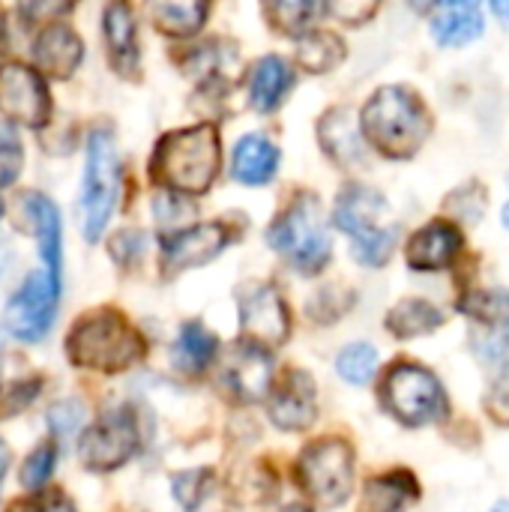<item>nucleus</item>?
Instances as JSON below:
<instances>
[{
    "label": "nucleus",
    "instance_id": "393cba45",
    "mask_svg": "<svg viewBox=\"0 0 509 512\" xmlns=\"http://www.w3.org/2000/svg\"><path fill=\"white\" fill-rule=\"evenodd\" d=\"M420 498V486L408 471H390L366 483L360 512H405L411 501Z\"/></svg>",
    "mask_w": 509,
    "mask_h": 512
},
{
    "label": "nucleus",
    "instance_id": "79ce46f5",
    "mask_svg": "<svg viewBox=\"0 0 509 512\" xmlns=\"http://www.w3.org/2000/svg\"><path fill=\"white\" fill-rule=\"evenodd\" d=\"M12 261H15L12 246H9V240H3V237H0V276L12 267Z\"/></svg>",
    "mask_w": 509,
    "mask_h": 512
},
{
    "label": "nucleus",
    "instance_id": "ea45409f",
    "mask_svg": "<svg viewBox=\"0 0 509 512\" xmlns=\"http://www.w3.org/2000/svg\"><path fill=\"white\" fill-rule=\"evenodd\" d=\"M153 210H156V219H159L162 225L171 222V228H177V231H180V225H186V219H189V213H192V207L183 204V198H180L177 192L159 195L156 204H153Z\"/></svg>",
    "mask_w": 509,
    "mask_h": 512
},
{
    "label": "nucleus",
    "instance_id": "dca6fc26",
    "mask_svg": "<svg viewBox=\"0 0 509 512\" xmlns=\"http://www.w3.org/2000/svg\"><path fill=\"white\" fill-rule=\"evenodd\" d=\"M318 399H315V381L306 372H288L279 384V390L270 396V420L285 432H303L315 423Z\"/></svg>",
    "mask_w": 509,
    "mask_h": 512
},
{
    "label": "nucleus",
    "instance_id": "2eb2a0df",
    "mask_svg": "<svg viewBox=\"0 0 509 512\" xmlns=\"http://www.w3.org/2000/svg\"><path fill=\"white\" fill-rule=\"evenodd\" d=\"M465 249V237L453 222H429L426 228H420L405 249L408 267L420 270V273H438L447 270Z\"/></svg>",
    "mask_w": 509,
    "mask_h": 512
},
{
    "label": "nucleus",
    "instance_id": "ddd939ff",
    "mask_svg": "<svg viewBox=\"0 0 509 512\" xmlns=\"http://www.w3.org/2000/svg\"><path fill=\"white\" fill-rule=\"evenodd\" d=\"M459 309L477 324L474 348L483 360H504L509 354V291H471Z\"/></svg>",
    "mask_w": 509,
    "mask_h": 512
},
{
    "label": "nucleus",
    "instance_id": "aec40b11",
    "mask_svg": "<svg viewBox=\"0 0 509 512\" xmlns=\"http://www.w3.org/2000/svg\"><path fill=\"white\" fill-rule=\"evenodd\" d=\"M84 57V45L78 33L66 24H48L33 42L36 66L51 78H69Z\"/></svg>",
    "mask_w": 509,
    "mask_h": 512
},
{
    "label": "nucleus",
    "instance_id": "a878e982",
    "mask_svg": "<svg viewBox=\"0 0 509 512\" xmlns=\"http://www.w3.org/2000/svg\"><path fill=\"white\" fill-rule=\"evenodd\" d=\"M294 87V72L291 66L270 54V57H261L255 72H252V81H249V99L258 111H276L282 105V99L288 96V90Z\"/></svg>",
    "mask_w": 509,
    "mask_h": 512
},
{
    "label": "nucleus",
    "instance_id": "9b49d317",
    "mask_svg": "<svg viewBox=\"0 0 509 512\" xmlns=\"http://www.w3.org/2000/svg\"><path fill=\"white\" fill-rule=\"evenodd\" d=\"M138 450V426L129 411L108 414L78 441V459L87 471H117Z\"/></svg>",
    "mask_w": 509,
    "mask_h": 512
},
{
    "label": "nucleus",
    "instance_id": "39448f33",
    "mask_svg": "<svg viewBox=\"0 0 509 512\" xmlns=\"http://www.w3.org/2000/svg\"><path fill=\"white\" fill-rule=\"evenodd\" d=\"M270 246L303 273H318L330 261V231L318 198L300 195L270 228Z\"/></svg>",
    "mask_w": 509,
    "mask_h": 512
},
{
    "label": "nucleus",
    "instance_id": "a18cd8bd",
    "mask_svg": "<svg viewBox=\"0 0 509 512\" xmlns=\"http://www.w3.org/2000/svg\"><path fill=\"white\" fill-rule=\"evenodd\" d=\"M6 471H9V450H6V444L0 441V480L6 477Z\"/></svg>",
    "mask_w": 509,
    "mask_h": 512
},
{
    "label": "nucleus",
    "instance_id": "c03bdc74",
    "mask_svg": "<svg viewBox=\"0 0 509 512\" xmlns=\"http://www.w3.org/2000/svg\"><path fill=\"white\" fill-rule=\"evenodd\" d=\"M48 512H75V510H72V504H69L66 498H54V501L48 504Z\"/></svg>",
    "mask_w": 509,
    "mask_h": 512
},
{
    "label": "nucleus",
    "instance_id": "f257e3e1",
    "mask_svg": "<svg viewBox=\"0 0 509 512\" xmlns=\"http://www.w3.org/2000/svg\"><path fill=\"white\" fill-rule=\"evenodd\" d=\"M432 132V114L426 102L402 84H390L372 93L360 114V135L387 159H411Z\"/></svg>",
    "mask_w": 509,
    "mask_h": 512
},
{
    "label": "nucleus",
    "instance_id": "f704fd0d",
    "mask_svg": "<svg viewBox=\"0 0 509 512\" xmlns=\"http://www.w3.org/2000/svg\"><path fill=\"white\" fill-rule=\"evenodd\" d=\"M54 459H57L54 444H42V447H36V450L27 456L24 468H21V483H24L27 489H42V486L48 483L51 471H54Z\"/></svg>",
    "mask_w": 509,
    "mask_h": 512
},
{
    "label": "nucleus",
    "instance_id": "c85d7f7f",
    "mask_svg": "<svg viewBox=\"0 0 509 512\" xmlns=\"http://www.w3.org/2000/svg\"><path fill=\"white\" fill-rule=\"evenodd\" d=\"M345 60V42L330 30H306L297 45V63L306 72H330Z\"/></svg>",
    "mask_w": 509,
    "mask_h": 512
},
{
    "label": "nucleus",
    "instance_id": "cd10ccee",
    "mask_svg": "<svg viewBox=\"0 0 509 512\" xmlns=\"http://www.w3.org/2000/svg\"><path fill=\"white\" fill-rule=\"evenodd\" d=\"M444 324L441 309H435L429 300H402L387 312V330L396 339H417V336H429Z\"/></svg>",
    "mask_w": 509,
    "mask_h": 512
},
{
    "label": "nucleus",
    "instance_id": "37998d69",
    "mask_svg": "<svg viewBox=\"0 0 509 512\" xmlns=\"http://www.w3.org/2000/svg\"><path fill=\"white\" fill-rule=\"evenodd\" d=\"M492 3V12L498 15V21L509 30V0H489Z\"/></svg>",
    "mask_w": 509,
    "mask_h": 512
},
{
    "label": "nucleus",
    "instance_id": "864d4df0",
    "mask_svg": "<svg viewBox=\"0 0 509 512\" xmlns=\"http://www.w3.org/2000/svg\"><path fill=\"white\" fill-rule=\"evenodd\" d=\"M0 216H3V201H0Z\"/></svg>",
    "mask_w": 509,
    "mask_h": 512
},
{
    "label": "nucleus",
    "instance_id": "4c0bfd02",
    "mask_svg": "<svg viewBox=\"0 0 509 512\" xmlns=\"http://www.w3.org/2000/svg\"><path fill=\"white\" fill-rule=\"evenodd\" d=\"M84 423V405L81 402H60L48 411V426L54 435H72Z\"/></svg>",
    "mask_w": 509,
    "mask_h": 512
},
{
    "label": "nucleus",
    "instance_id": "58836bf2",
    "mask_svg": "<svg viewBox=\"0 0 509 512\" xmlns=\"http://www.w3.org/2000/svg\"><path fill=\"white\" fill-rule=\"evenodd\" d=\"M381 0H330V12L345 24H366L378 12Z\"/></svg>",
    "mask_w": 509,
    "mask_h": 512
},
{
    "label": "nucleus",
    "instance_id": "2f4dec72",
    "mask_svg": "<svg viewBox=\"0 0 509 512\" xmlns=\"http://www.w3.org/2000/svg\"><path fill=\"white\" fill-rule=\"evenodd\" d=\"M336 372H339L348 384L363 387V384H369V381L375 378V372H378V351H375L372 345H366V342L348 345V348L339 354V360H336Z\"/></svg>",
    "mask_w": 509,
    "mask_h": 512
},
{
    "label": "nucleus",
    "instance_id": "7c9ffc66",
    "mask_svg": "<svg viewBox=\"0 0 509 512\" xmlns=\"http://www.w3.org/2000/svg\"><path fill=\"white\" fill-rule=\"evenodd\" d=\"M324 9V0H264L270 24L282 33H306Z\"/></svg>",
    "mask_w": 509,
    "mask_h": 512
},
{
    "label": "nucleus",
    "instance_id": "49530a36",
    "mask_svg": "<svg viewBox=\"0 0 509 512\" xmlns=\"http://www.w3.org/2000/svg\"><path fill=\"white\" fill-rule=\"evenodd\" d=\"M408 3L414 12H432V6H435V0H408Z\"/></svg>",
    "mask_w": 509,
    "mask_h": 512
},
{
    "label": "nucleus",
    "instance_id": "de8ad7c7",
    "mask_svg": "<svg viewBox=\"0 0 509 512\" xmlns=\"http://www.w3.org/2000/svg\"><path fill=\"white\" fill-rule=\"evenodd\" d=\"M9 512H39L33 504H24V501H18V504H12L9 507Z\"/></svg>",
    "mask_w": 509,
    "mask_h": 512
},
{
    "label": "nucleus",
    "instance_id": "5701e85b",
    "mask_svg": "<svg viewBox=\"0 0 509 512\" xmlns=\"http://www.w3.org/2000/svg\"><path fill=\"white\" fill-rule=\"evenodd\" d=\"M147 18L165 36H195L210 12V0H147Z\"/></svg>",
    "mask_w": 509,
    "mask_h": 512
},
{
    "label": "nucleus",
    "instance_id": "0eeeda50",
    "mask_svg": "<svg viewBox=\"0 0 509 512\" xmlns=\"http://www.w3.org/2000/svg\"><path fill=\"white\" fill-rule=\"evenodd\" d=\"M120 195V162L111 132L96 129L87 141V165L81 180V222L84 237L93 243L105 231Z\"/></svg>",
    "mask_w": 509,
    "mask_h": 512
},
{
    "label": "nucleus",
    "instance_id": "423d86ee",
    "mask_svg": "<svg viewBox=\"0 0 509 512\" xmlns=\"http://www.w3.org/2000/svg\"><path fill=\"white\" fill-rule=\"evenodd\" d=\"M381 399L399 423L414 429L444 420L450 408L441 381L417 363H396L381 384Z\"/></svg>",
    "mask_w": 509,
    "mask_h": 512
},
{
    "label": "nucleus",
    "instance_id": "a19ab883",
    "mask_svg": "<svg viewBox=\"0 0 509 512\" xmlns=\"http://www.w3.org/2000/svg\"><path fill=\"white\" fill-rule=\"evenodd\" d=\"M78 0H18V9L30 21H54L66 15Z\"/></svg>",
    "mask_w": 509,
    "mask_h": 512
},
{
    "label": "nucleus",
    "instance_id": "4468645a",
    "mask_svg": "<svg viewBox=\"0 0 509 512\" xmlns=\"http://www.w3.org/2000/svg\"><path fill=\"white\" fill-rule=\"evenodd\" d=\"M231 243V234L219 222H204V225H186L174 231L165 246H162V264L168 273H180L189 267L210 264L222 249Z\"/></svg>",
    "mask_w": 509,
    "mask_h": 512
},
{
    "label": "nucleus",
    "instance_id": "c756f323",
    "mask_svg": "<svg viewBox=\"0 0 509 512\" xmlns=\"http://www.w3.org/2000/svg\"><path fill=\"white\" fill-rule=\"evenodd\" d=\"M216 348H219V342L207 327L186 324L177 336V345H174V363L183 372H204L213 363Z\"/></svg>",
    "mask_w": 509,
    "mask_h": 512
},
{
    "label": "nucleus",
    "instance_id": "c9c22d12",
    "mask_svg": "<svg viewBox=\"0 0 509 512\" xmlns=\"http://www.w3.org/2000/svg\"><path fill=\"white\" fill-rule=\"evenodd\" d=\"M24 165V150L18 135L9 126H0V186L15 183V177L21 174Z\"/></svg>",
    "mask_w": 509,
    "mask_h": 512
},
{
    "label": "nucleus",
    "instance_id": "603ef678",
    "mask_svg": "<svg viewBox=\"0 0 509 512\" xmlns=\"http://www.w3.org/2000/svg\"><path fill=\"white\" fill-rule=\"evenodd\" d=\"M0 42H3V15H0Z\"/></svg>",
    "mask_w": 509,
    "mask_h": 512
},
{
    "label": "nucleus",
    "instance_id": "a211bd4d",
    "mask_svg": "<svg viewBox=\"0 0 509 512\" xmlns=\"http://www.w3.org/2000/svg\"><path fill=\"white\" fill-rule=\"evenodd\" d=\"M102 36L108 48V60L120 75H135L141 63L138 51V24L132 6L126 0H111L102 12Z\"/></svg>",
    "mask_w": 509,
    "mask_h": 512
},
{
    "label": "nucleus",
    "instance_id": "09e8293b",
    "mask_svg": "<svg viewBox=\"0 0 509 512\" xmlns=\"http://www.w3.org/2000/svg\"><path fill=\"white\" fill-rule=\"evenodd\" d=\"M492 512H509V501H498V504L492 507Z\"/></svg>",
    "mask_w": 509,
    "mask_h": 512
},
{
    "label": "nucleus",
    "instance_id": "7ed1b4c3",
    "mask_svg": "<svg viewBox=\"0 0 509 512\" xmlns=\"http://www.w3.org/2000/svg\"><path fill=\"white\" fill-rule=\"evenodd\" d=\"M66 354L78 369L114 375L141 363L147 345L117 309H96L69 330Z\"/></svg>",
    "mask_w": 509,
    "mask_h": 512
},
{
    "label": "nucleus",
    "instance_id": "412c9836",
    "mask_svg": "<svg viewBox=\"0 0 509 512\" xmlns=\"http://www.w3.org/2000/svg\"><path fill=\"white\" fill-rule=\"evenodd\" d=\"M231 171L240 183L246 186H264L276 177L279 171V150L267 135H243L234 147V162Z\"/></svg>",
    "mask_w": 509,
    "mask_h": 512
},
{
    "label": "nucleus",
    "instance_id": "e433bc0d",
    "mask_svg": "<svg viewBox=\"0 0 509 512\" xmlns=\"http://www.w3.org/2000/svg\"><path fill=\"white\" fill-rule=\"evenodd\" d=\"M486 414L498 423V426H509V363H504L483 399Z\"/></svg>",
    "mask_w": 509,
    "mask_h": 512
},
{
    "label": "nucleus",
    "instance_id": "9d476101",
    "mask_svg": "<svg viewBox=\"0 0 509 512\" xmlns=\"http://www.w3.org/2000/svg\"><path fill=\"white\" fill-rule=\"evenodd\" d=\"M240 333L249 345L258 348H279L291 336V315L279 291L267 282L246 285L240 294Z\"/></svg>",
    "mask_w": 509,
    "mask_h": 512
},
{
    "label": "nucleus",
    "instance_id": "20e7f679",
    "mask_svg": "<svg viewBox=\"0 0 509 512\" xmlns=\"http://www.w3.org/2000/svg\"><path fill=\"white\" fill-rule=\"evenodd\" d=\"M384 213V195L369 186H348L336 198L333 222L354 240V258L366 267H384L396 249L399 231L393 225H381Z\"/></svg>",
    "mask_w": 509,
    "mask_h": 512
},
{
    "label": "nucleus",
    "instance_id": "473e14b6",
    "mask_svg": "<svg viewBox=\"0 0 509 512\" xmlns=\"http://www.w3.org/2000/svg\"><path fill=\"white\" fill-rule=\"evenodd\" d=\"M210 471H186V474H177L171 480V489H174V498L180 501L183 510H195L204 495L210 492Z\"/></svg>",
    "mask_w": 509,
    "mask_h": 512
},
{
    "label": "nucleus",
    "instance_id": "4be33fe9",
    "mask_svg": "<svg viewBox=\"0 0 509 512\" xmlns=\"http://www.w3.org/2000/svg\"><path fill=\"white\" fill-rule=\"evenodd\" d=\"M321 144L324 150L342 165V168H354L363 162V135L354 123V114L348 108H336L330 114H324L321 126H318Z\"/></svg>",
    "mask_w": 509,
    "mask_h": 512
},
{
    "label": "nucleus",
    "instance_id": "1a4fd4ad",
    "mask_svg": "<svg viewBox=\"0 0 509 512\" xmlns=\"http://www.w3.org/2000/svg\"><path fill=\"white\" fill-rule=\"evenodd\" d=\"M57 294H60V279H54L48 270L27 276L24 285L6 303V318H3L6 330L24 342L42 339L54 321Z\"/></svg>",
    "mask_w": 509,
    "mask_h": 512
},
{
    "label": "nucleus",
    "instance_id": "6e6552de",
    "mask_svg": "<svg viewBox=\"0 0 509 512\" xmlns=\"http://www.w3.org/2000/svg\"><path fill=\"white\" fill-rule=\"evenodd\" d=\"M300 486L318 507H342L354 489V450L342 438H324L303 450L297 462Z\"/></svg>",
    "mask_w": 509,
    "mask_h": 512
},
{
    "label": "nucleus",
    "instance_id": "f03ea898",
    "mask_svg": "<svg viewBox=\"0 0 509 512\" xmlns=\"http://www.w3.org/2000/svg\"><path fill=\"white\" fill-rule=\"evenodd\" d=\"M222 165V144L213 123L177 129L165 135L150 159V174L168 192L201 195L213 186Z\"/></svg>",
    "mask_w": 509,
    "mask_h": 512
},
{
    "label": "nucleus",
    "instance_id": "b1692460",
    "mask_svg": "<svg viewBox=\"0 0 509 512\" xmlns=\"http://www.w3.org/2000/svg\"><path fill=\"white\" fill-rule=\"evenodd\" d=\"M24 213L30 219L33 234H36L45 270L54 279H60V216H57V207L45 195L30 192V195H24Z\"/></svg>",
    "mask_w": 509,
    "mask_h": 512
},
{
    "label": "nucleus",
    "instance_id": "72a5a7b5",
    "mask_svg": "<svg viewBox=\"0 0 509 512\" xmlns=\"http://www.w3.org/2000/svg\"><path fill=\"white\" fill-rule=\"evenodd\" d=\"M447 210H453V216H459L462 222H480L483 210H486V192L480 183L462 186L447 198Z\"/></svg>",
    "mask_w": 509,
    "mask_h": 512
},
{
    "label": "nucleus",
    "instance_id": "bb28decb",
    "mask_svg": "<svg viewBox=\"0 0 509 512\" xmlns=\"http://www.w3.org/2000/svg\"><path fill=\"white\" fill-rule=\"evenodd\" d=\"M186 69L192 72V78L198 84H216V87H228L237 78L240 60L237 51L228 42H204L201 48H195L189 54Z\"/></svg>",
    "mask_w": 509,
    "mask_h": 512
},
{
    "label": "nucleus",
    "instance_id": "3c124183",
    "mask_svg": "<svg viewBox=\"0 0 509 512\" xmlns=\"http://www.w3.org/2000/svg\"><path fill=\"white\" fill-rule=\"evenodd\" d=\"M501 219H504V225H507V228H509V201H507V204H504V213H501Z\"/></svg>",
    "mask_w": 509,
    "mask_h": 512
},
{
    "label": "nucleus",
    "instance_id": "f3484780",
    "mask_svg": "<svg viewBox=\"0 0 509 512\" xmlns=\"http://www.w3.org/2000/svg\"><path fill=\"white\" fill-rule=\"evenodd\" d=\"M225 381L240 402H261L273 384V360L258 345H240L225 360Z\"/></svg>",
    "mask_w": 509,
    "mask_h": 512
},
{
    "label": "nucleus",
    "instance_id": "f8f14e48",
    "mask_svg": "<svg viewBox=\"0 0 509 512\" xmlns=\"http://www.w3.org/2000/svg\"><path fill=\"white\" fill-rule=\"evenodd\" d=\"M0 111L6 120L39 129L51 117V99L36 69L21 63L0 66Z\"/></svg>",
    "mask_w": 509,
    "mask_h": 512
},
{
    "label": "nucleus",
    "instance_id": "6ab92c4d",
    "mask_svg": "<svg viewBox=\"0 0 509 512\" xmlns=\"http://www.w3.org/2000/svg\"><path fill=\"white\" fill-rule=\"evenodd\" d=\"M483 0H435L432 6V36L441 45L462 48L483 36Z\"/></svg>",
    "mask_w": 509,
    "mask_h": 512
},
{
    "label": "nucleus",
    "instance_id": "8fccbe9b",
    "mask_svg": "<svg viewBox=\"0 0 509 512\" xmlns=\"http://www.w3.org/2000/svg\"><path fill=\"white\" fill-rule=\"evenodd\" d=\"M282 512H312V510H306V507H300V504H291V507H285Z\"/></svg>",
    "mask_w": 509,
    "mask_h": 512
}]
</instances>
